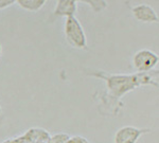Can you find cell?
Segmentation results:
<instances>
[{
  "label": "cell",
  "instance_id": "obj_1",
  "mask_svg": "<svg viewBox=\"0 0 159 143\" xmlns=\"http://www.w3.org/2000/svg\"><path fill=\"white\" fill-rule=\"evenodd\" d=\"M86 75L93 76L104 81L106 84V92L117 100H121L125 94L138 88L137 80L135 73L123 74V73H109L102 70H89L85 71Z\"/></svg>",
  "mask_w": 159,
  "mask_h": 143
},
{
  "label": "cell",
  "instance_id": "obj_2",
  "mask_svg": "<svg viewBox=\"0 0 159 143\" xmlns=\"http://www.w3.org/2000/svg\"><path fill=\"white\" fill-rule=\"evenodd\" d=\"M65 38L72 48L79 50L87 49V37L81 22L75 16L66 17L65 20Z\"/></svg>",
  "mask_w": 159,
  "mask_h": 143
},
{
  "label": "cell",
  "instance_id": "obj_3",
  "mask_svg": "<svg viewBox=\"0 0 159 143\" xmlns=\"http://www.w3.org/2000/svg\"><path fill=\"white\" fill-rule=\"evenodd\" d=\"M159 62V56L152 50L142 49L135 53L133 56V67L137 72H147L155 69Z\"/></svg>",
  "mask_w": 159,
  "mask_h": 143
},
{
  "label": "cell",
  "instance_id": "obj_4",
  "mask_svg": "<svg viewBox=\"0 0 159 143\" xmlns=\"http://www.w3.org/2000/svg\"><path fill=\"white\" fill-rule=\"evenodd\" d=\"M98 98V109L100 114L107 117L117 116L124 106L121 100H117L109 96L106 91H100L97 92Z\"/></svg>",
  "mask_w": 159,
  "mask_h": 143
},
{
  "label": "cell",
  "instance_id": "obj_5",
  "mask_svg": "<svg viewBox=\"0 0 159 143\" xmlns=\"http://www.w3.org/2000/svg\"><path fill=\"white\" fill-rule=\"evenodd\" d=\"M151 132L148 128H139L136 126H122L115 134L114 143H137L143 135Z\"/></svg>",
  "mask_w": 159,
  "mask_h": 143
},
{
  "label": "cell",
  "instance_id": "obj_6",
  "mask_svg": "<svg viewBox=\"0 0 159 143\" xmlns=\"http://www.w3.org/2000/svg\"><path fill=\"white\" fill-rule=\"evenodd\" d=\"M133 16L138 21L145 24H156L158 22V15L151 6L147 3H140L130 7Z\"/></svg>",
  "mask_w": 159,
  "mask_h": 143
},
{
  "label": "cell",
  "instance_id": "obj_7",
  "mask_svg": "<svg viewBox=\"0 0 159 143\" xmlns=\"http://www.w3.org/2000/svg\"><path fill=\"white\" fill-rule=\"evenodd\" d=\"M76 9H78V0H57L53 15L56 17L75 16Z\"/></svg>",
  "mask_w": 159,
  "mask_h": 143
},
{
  "label": "cell",
  "instance_id": "obj_8",
  "mask_svg": "<svg viewBox=\"0 0 159 143\" xmlns=\"http://www.w3.org/2000/svg\"><path fill=\"white\" fill-rule=\"evenodd\" d=\"M158 69H152L147 72H136V80L139 87L141 86H153L158 88Z\"/></svg>",
  "mask_w": 159,
  "mask_h": 143
},
{
  "label": "cell",
  "instance_id": "obj_9",
  "mask_svg": "<svg viewBox=\"0 0 159 143\" xmlns=\"http://www.w3.org/2000/svg\"><path fill=\"white\" fill-rule=\"evenodd\" d=\"M48 0H16V3L24 10L30 12H37L45 6Z\"/></svg>",
  "mask_w": 159,
  "mask_h": 143
},
{
  "label": "cell",
  "instance_id": "obj_10",
  "mask_svg": "<svg viewBox=\"0 0 159 143\" xmlns=\"http://www.w3.org/2000/svg\"><path fill=\"white\" fill-rule=\"evenodd\" d=\"M79 1L88 4L94 13H101L107 7L106 0H78Z\"/></svg>",
  "mask_w": 159,
  "mask_h": 143
},
{
  "label": "cell",
  "instance_id": "obj_11",
  "mask_svg": "<svg viewBox=\"0 0 159 143\" xmlns=\"http://www.w3.org/2000/svg\"><path fill=\"white\" fill-rule=\"evenodd\" d=\"M70 138L68 134H56L53 136H50L49 143H66V141Z\"/></svg>",
  "mask_w": 159,
  "mask_h": 143
},
{
  "label": "cell",
  "instance_id": "obj_12",
  "mask_svg": "<svg viewBox=\"0 0 159 143\" xmlns=\"http://www.w3.org/2000/svg\"><path fill=\"white\" fill-rule=\"evenodd\" d=\"M66 143H90L86 138L82 137V136H74L70 137L69 139L66 141Z\"/></svg>",
  "mask_w": 159,
  "mask_h": 143
},
{
  "label": "cell",
  "instance_id": "obj_13",
  "mask_svg": "<svg viewBox=\"0 0 159 143\" xmlns=\"http://www.w3.org/2000/svg\"><path fill=\"white\" fill-rule=\"evenodd\" d=\"M16 2V0H0V10L12 6Z\"/></svg>",
  "mask_w": 159,
  "mask_h": 143
},
{
  "label": "cell",
  "instance_id": "obj_14",
  "mask_svg": "<svg viewBox=\"0 0 159 143\" xmlns=\"http://www.w3.org/2000/svg\"><path fill=\"white\" fill-rule=\"evenodd\" d=\"M3 143H24V141H22L21 137H19L16 138V139H9L7 141H4Z\"/></svg>",
  "mask_w": 159,
  "mask_h": 143
},
{
  "label": "cell",
  "instance_id": "obj_15",
  "mask_svg": "<svg viewBox=\"0 0 159 143\" xmlns=\"http://www.w3.org/2000/svg\"><path fill=\"white\" fill-rule=\"evenodd\" d=\"M1 52H2V47H1V45H0V55H1Z\"/></svg>",
  "mask_w": 159,
  "mask_h": 143
},
{
  "label": "cell",
  "instance_id": "obj_16",
  "mask_svg": "<svg viewBox=\"0 0 159 143\" xmlns=\"http://www.w3.org/2000/svg\"><path fill=\"white\" fill-rule=\"evenodd\" d=\"M1 112H2V108H1V106H0V114H1Z\"/></svg>",
  "mask_w": 159,
  "mask_h": 143
}]
</instances>
